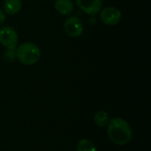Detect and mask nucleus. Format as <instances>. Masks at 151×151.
I'll use <instances>...</instances> for the list:
<instances>
[{"instance_id": "obj_13", "label": "nucleus", "mask_w": 151, "mask_h": 151, "mask_svg": "<svg viewBox=\"0 0 151 151\" xmlns=\"http://www.w3.org/2000/svg\"><path fill=\"white\" fill-rule=\"evenodd\" d=\"M26 1H30V0H26Z\"/></svg>"}, {"instance_id": "obj_11", "label": "nucleus", "mask_w": 151, "mask_h": 151, "mask_svg": "<svg viewBox=\"0 0 151 151\" xmlns=\"http://www.w3.org/2000/svg\"><path fill=\"white\" fill-rule=\"evenodd\" d=\"M3 58L8 63L14 62L17 59L16 48L15 49H5L3 53Z\"/></svg>"}, {"instance_id": "obj_6", "label": "nucleus", "mask_w": 151, "mask_h": 151, "mask_svg": "<svg viewBox=\"0 0 151 151\" xmlns=\"http://www.w3.org/2000/svg\"><path fill=\"white\" fill-rule=\"evenodd\" d=\"M77 6L86 14L95 16L103 8L102 0H76Z\"/></svg>"}, {"instance_id": "obj_10", "label": "nucleus", "mask_w": 151, "mask_h": 151, "mask_svg": "<svg viewBox=\"0 0 151 151\" xmlns=\"http://www.w3.org/2000/svg\"><path fill=\"white\" fill-rule=\"evenodd\" d=\"M76 150L77 151H96V148L90 140L82 139L79 141Z\"/></svg>"}, {"instance_id": "obj_4", "label": "nucleus", "mask_w": 151, "mask_h": 151, "mask_svg": "<svg viewBox=\"0 0 151 151\" xmlns=\"http://www.w3.org/2000/svg\"><path fill=\"white\" fill-rule=\"evenodd\" d=\"M19 35L16 30L9 26L0 28V44L5 49H15L18 46Z\"/></svg>"}, {"instance_id": "obj_1", "label": "nucleus", "mask_w": 151, "mask_h": 151, "mask_svg": "<svg viewBox=\"0 0 151 151\" xmlns=\"http://www.w3.org/2000/svg\"><path fill=\"white\" fill-rule=\"evenodd\" d=\"M107 134L110 140L119 146L128 144L133 138V130L129 123L121 119L114 118L107 125Z\"/></svg>"}, {"instance_id": "obj_8", "label": "nucleus", "mask_w": 151, "mask_h": 151, "mask_svg": "<svg viewBox=\"0 0 151 151\" xmlns=\"http://www.w3.org/2000/svg\"><path fill=\"white\" fill-rule=\"evenodd\" d=\"M22 7L21 0H4L3 4V10L5 14L13 16L17 14Z\"/></svg>"}, {"instance_id": "obj_5", "label": "nucleus", "mask_w": 151, "mask_h": 151, "mask_svg": "<svg viewBox=\"0 0 151 151\" xmlns=\"http://www.w3.org/2000/svg\"><path fill=\"white\" fill-rule=\"evenodd\" d=\"M64 30L68 36L76 38L82 35L84 25L80 18L76 16H69L64 22Z\"/></svg>"}, {"instance_id": "obj_7", "label": "nucleus", "mask_w": 151, "mask_h": 151, "mask_svg": "<svg viewBox=\"0 0 151 151\" xmlns=\"http://www.w3.org/2000/svg\"><path fill=\"white\" fill-rule=\"evenodd\" d=\"M54 7L59 14L68 16L73 13L74 4L72 0H55Z\"/></svg>"}, {"instance_id": "obj_2", "label": "nucleus", "mask_w": 151, "mask_h": 151, "mask_svg": "<svg viewBox=\"0 0 151 151\" xmlns=\"http://www.w3.org/2000/svg\"><path fill=\"white\" fill-rule=\"evenodd\" d=\"M17 59L24 65H35L41 58V50L34 42H26L16 48Z\"/></svg>"}, {"instance_id": "obj_3", "label": "nucleus", "mask_w": 151, "mask_h": 151, "mask_svg": "<svg viewBox=\"0 0 151 151\" xmlns=\"http://www.w3.org/2000/svg\"><path fill=\"white\" fill-rule=\"evenodd\" d=\"M98 14L101 21L107 26H116L122 19L121 11L115 6L104 7Z\"/></svg>"}, {"instance_id": "obj_12", "label": "nucleus", "mask_w": 151, "mask_h": 151, "mask_svg": "<svg viewBox=\"0 0 151 151\" xmlns=\"http://www.w3.org/2000/svg\"><path fill=\"white\" fill-rule=\"evenodd\" d=\"M6 19V14L4 13V10L2 8H0V25L3 24Z\"/></svg>"}, {"instance_id": "obj_9", "label": "nucleus", "mask_w": 151, "mask_h": 151, "mask_svg": "<svg viewBox=\"0 0 151 151\" xmlns=\"http://www.w3.org/2000/svg\"><path fill=\"white\" fill-rule=\"evenodd\" d=\"M110 115L107 111H98L95 116H94V121L95 123L100 127H107L109 121H110Z\"/></svg>"}]
</instances>
